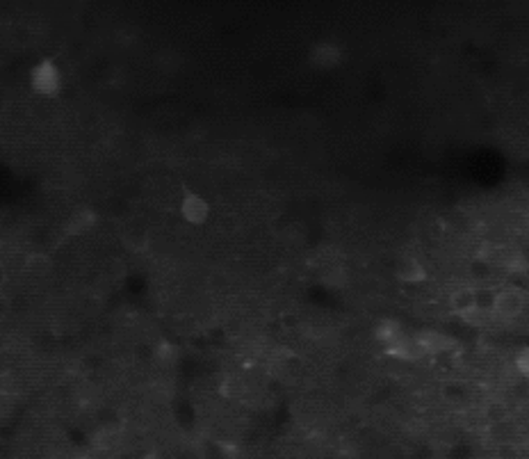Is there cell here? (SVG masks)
I'll use <instances>...</instances> for the list:
<instances>
[{"label": "cell", "instance_id": "6da1fadb", "mask_svg": "<svg viewBox=\"0 0 529 459\" xmlns=\"http://www.w3.org/2000/svg\"><path fill=\"white\" fill-rule=\"evenodd\" d=\"M30 85H33V89L37 91V94H42L46 98L55 96L59 91V87H62L57 67L50 62V60H42V62L30 71Z\"/></svg>", "mask_w": 529, "mask_h": 459}, {"label": "cell", "instance_id": "7a4b0ae2", "mask_svg": "<svg viewBox=\"0 0 529 459\" xmlns=\"http://www.w3.org/2000/svg\"><path fill=\"white\" fill-rule=\"evenodd\" d=\"M525 309V298L521 290L516 288H504L500 293H495V304L493 311L500 315L502 320H513L523 313Z\"/></svg>", "mask_w": 529, "mask_h": 459}, {"label": "cell", "instance_id": "3957f363", "mask_svg": "<svg viewBox=\"0 0 529 459\" xmlns=\"http://www.w3.org/2000/svg\"><path fill=\"white\" fill-rule=\"evenodd\" d=\"M342 62V48L338 44L322 42L310 50V64L318 69H333Z\"/></svg>", "mask_w": 529, "mask_h": 459}, {"label": "cell", "instance_id": "277c9868", "mask_svg": "<svg viewBox=\"0 0 529 459\" xmlns=\"http://www.w3.org/2000/svg\"><path fill=\"white\" fill-rule=\"evenodd\" d=\"M383 350L388 356H395V359H402V361H418L426 354L418 339H406V336H402L400 341H395L393 345H388V348H383Z\"/></svg>", "mask_w": 529, "mask_h": 459}, {"label": "cell", "instance_id": "5b68a950", "mask_svg": "<svg viewBox=\"0 0 529 459\" xmlns=\"http://www.w3.org/2000/svg\"><path fill=\"white\" fill-rule=\"evenodd\" d=\"M180 215L190 224H203L210 215V206H208V201L199 195H185V199L180 203Z\"/></svg>", "mask_w": 529, "mask_h": 459}, {"label": "cell", "instance_id": "8992f818", "mask_svg": "<svg viewBox=\"0 0 529 459\" xmlns=\"http://www.w3.org/2000/svg\"><path fill=\"white\" fill-rule=\"evenodd\" d=\"M397 279L404 281V283H420L426 279V270L418 259L404 256L400 263H397Z\"/></svg>", "mask_w": 529, "mask_h": 459}, {"label": "cell", "instance_id": "52a82bcc", "mask_svg": "<svg viewBox=\"0 0 529 459\" xmlns=\"http://www.w3.org/2000/svg\"><path fill=\"white\" fill-rule=\"evenodd\" d=\"M153 64H156V69L160 71V74L174 76V74H178L180 67H182V57H180L178 50H174V48H160L158 53H156V57H153Z\"/></svg>", "mask_w": 529, "mask_h": 459}, {"label": "cell", "instance_id": "ba28073f", "mask_svg": "<svg viewBox=\"0 0 529 459\" xmlns=\"http://www.w3.org/2000/svg\"><path fill=\"white\" fill-rule=\"evenodd\" d=\"M96 224V212L91 208H78L74 215L66 220V236H80Z\"/></svg>", "mask_w": 529, "mask_h": 459}, {"label": "cell", "instance_id": "9c48e42d", "mask_svg": "<svg viewBox=\"0 0 529 459\" xmlns=\"http://www.w3.org/2000/svg\"><path fill=\"white\" fill-rule=\"evenodd\" d=\"M402 336H404L402 324L393 318H383V320L376 322V327H374V339L379 341L383 348H388V345H393L395 341H400Z\"/></svg>", "mask_w": 529, "mask_h": 459}, {"label": "cell", "instance_id": "30bf717a", "mask_svg": "<svg viewBox=\"0 0 529 459\" xmlns=\"http://www.w3.org/2000/svg\"><path fill=\"white\" fill-rule=\"evenodd\" d=\"M450 304L459 315H467V313H472L475 309H479V306H477V290H472V288L454 290L452 298H450Z\"/></svg>", "mask_w": 529, "mask_h": 459}, {"label": "cell", "instance_id": "8fae6325", "mask_svg": "<svg viewBox=\"0 0 529 459\" xmlns=\"http://www.w3.org/2000/svg\"><path fill=\"white\" fill-rule=\"evenodd\" d=\"M420 345L424 348L426 354H438V352H447L452 348V341L447 336L438 334V332H422L418 336Z\"/></svg>", "mask_w": 529, "mask_h": 459}, {"label": "cell", "instance_id": "7c38bea8", "mask_svg": "<svg viewBox=\"0 0 529 459\" xmlns=\"http://www.w3.org/2000/svg\"><path fill=\"white\" fill-rule=\"evenodd\" d=\"M50 268H53V263H50L46 254L37 251V254H30V256L25 259V272L33 274V277H46Z\"/></svg>", "mask_w": 529, "mask_h": 459}, {"label": "cell", "instance_id": "4fadbf2b", "mask_svg": "<svg viewBox=\"0 0 529 459\" xmlns=\"http://www.w3.org/2000/svg\"><path fill=\"white\" fill-rule=\"evenodd\" d=\"M153 359H156V363L160 366V368H171V366H174L176 359H178V348H176V345L167 343V341H162V343H158V348L153 352Z\"/></svg>", "mask_w": 529, "mask_h": 459}, {"label": "cell", "instance_id": "5bb4252c", "mask_svg": "<svg viewBox=\"0 0 529 459\" xmlns=\"http://www.w3.org/2000/svg\"><path fill=\"white\" fill-rule=\"evenodd\" d=\"M149 233L144 229H130L124 233V244L135 254H141L149 249Z\"/></svg>", "mask_w": 529, "mask_h": 459}, {"label": "cell", "instance_id": "9a60e30c", "mask_svg": "<svg viewBox=\"0 0 529 459\" xmlns=\"http://www.w3.org/2000/svg\"><path fill=\"white\" fill-rule=\"evenodd\" d=\"M115 39H117V44L124 48L135 46L139 42V28L135 23H121L115 33Z\"/></svg>", "mask_w": 529, "mask_h": 459}, {"label": "cell", "instance_id": "2e32d148", "mask_svg": "<svg viewBox=\"0 0 529 459\" xmlns=\"http://www.w3.org/2000/svg\"><path fill=\"white\" fill-rule=\"evenodd\" d=\"M107 210L115 220H126V217H130V201L124 197H115V199H110Z\"/></svg>", "mask_w": 529, "mask_h": 459}, {"label": "cell", "instance_id": "e0dca14e", "mask_svg": "<svg viewBox=\"0 0 529 459\" xmlns=\"http://www.w3.org/2000/svg\"><path fill=\"white\" fill-rule=\"evenodd\" d=\"M219 393L223 395V397H240L242 395V384H240V380L238 377H226V380L221 382V386H219Z\"/></svg>", "mask_w": 529, "mask_h": 459}, {"label": "cell", "instance_id": "ac0fdd59", "mask_svg": "<svg viewBox=\"0 0 529 459\" xmlns=\"http://www.w3.org/2000/svg\"><path fill=\"white\" fill-rule=\"evenodd\" d=\"M381 459H409V450L402 443H390L383 448Z\"/></svg>", "mask_w": 529, "mask_h": 459}, {"label": "cell", "instance_id": "d6986e66", "mask_svg": "<svg viewBox=\"0 0 529 459\" xmlns=\"http://www.w3.org/2000/svg\"><path fill=\"white\" fill-rule=\"evenodd\" d=\"M124 274H126V268L119 259H112L107 263V277L110 279H119V277H124Z\"/></svg>", "mask_w": 529, "mask_h": 459}, {"label": "cell", "instance_id": "ffe728a7", "mask_svg": "<svg viewBox=\"0 0 529 459\" xmlns=\"http://www.w3.org/2000/svg\"><path fill=\"white\" fill-rule=\"evenodd\" d=\"M516 368L521 375L529 377V348H525L521 354L516 356Z\"/></svg>", "mask_w": 529, "mask_h": 459}, {"label": "cell", "instance_id": "44dd1931", "mask_svg": "<svg viewBox=\"0 0 529 459\" xmlns=\"http://www.w3.org/2000/svg\"><path fill=\"white\" fill-rule=\"evenodd\" d=\"M281 322H283V327H288V329H294L299 324V320L294 318L292 313H283V318H281Z\"/></svg>", "mask_w": 529, "mask_h": 459}, {"label": "cell", "instance_id": "7402d4cb", "mask_svg": "<svg viewBox=\"0 0 529 459\" xmlns=\"http://www.w3.org/2000/svg\"><path fill=\"white\" fill-rule=\"evenodd\" d=\"M139 459H160L156 453H149V455H144V457H139Z\"/></svg>", "mask_w": 529, "mask_h": 459}]
</instances>
